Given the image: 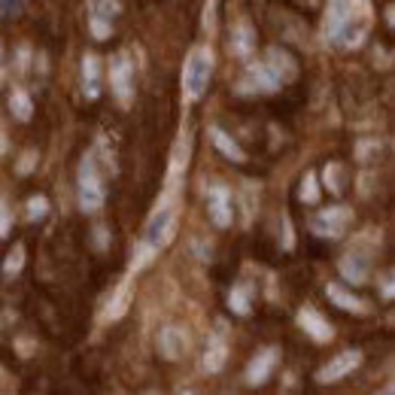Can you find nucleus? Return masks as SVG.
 Returning a JSON list of instances; mask_svg holds the SVG:
<instances>
[{
    "instance_id": "obj_1",
    "label": "nucleus",
    "mask_w": 395,
    "mask_h": 395,
    "mask_svg": "<svg viewBox=\"0 0 395 395\" xmlns=\"http://www.w3.org/2000/svg\"><path fill=\"white\" fill-rule=\"evenodd\" d=\"M210 76H213V52L207 46H198L189 55L186 70H183V92L189 100H201L210 88Z\"/></svg>"
},
{
    "instance_id": "obj_2",
    "label": "nucleus",
    "mask_w": 395,
    "mask_h": 395,
    "mask_svg": "<svg viewBox=\"0 0 395 395\" xmlns=\"http://www.w3.org/2000/svg\"><path fill=\"white\" fill-rule=\"evenodd\" d=\"M76 198H79V207H83L85 213H95L104 207V183H100V174L95 167V158L85 155L83 164H79V174H76Z\"/></svg>"
},
{
    "instance_id": "obj_3",
    "label": "nucleus",
    "mask_w": 395,
    "mask_h": 395,
    "mask_svg": "<svg viewBox=\"0 0 395 395\" xmlns=\"http://www.w3.org/2000/svg\"><path fill=\"white\" fill-rule=\"evenodd\" d=\"M353 225V210L349 207H325V210H320L313 216V222H310V228L320 234V237H329V241H337V237H344L347 234V228Z\"/></svg>"
},
{
    "instance_id": "obj_4",
    "label": "nucleus",
    "mask_w": 395,
    "mask_h": 395,
    "mask_svg": "<svg viewBox=\"0 0 395 395\" xmlns=\"http://www.w3.org/2000/svg\"><path fill=\"white\" fill-rule=\"evenodd\" d=\"M359 365H362V349H344V353L332 356L329 365H322L320 371H316V383L329 386V383H337V380L349 377Z\"/></svg>"
},
{
    "instance_id": "obj_5",
    "label": "nucleus",
    "mask_w": 395,
    "mask_h": 395,
    "mask_svg": "<svg viewBox=\"0 0 395 395\" xmlns=\"http://www.w3.org/2000/svg\"><path fill=\"white\" fill-rule=\"evenodd\" d=\"M110 83H112V95L119 100H131L134 92V64L128 52H119L116 58L110 61Z\"/></svg>"
},
{
    "instance_id": "obj_6",
    "label": "nucleus",
    "mask_w": 395,
    "mask_h": 395,
    "mask_svg": "<svg viewBox=\"0 0 395 395\" xmlns=\"http://www.w3.org/2000/svg\"><path fill=\"white\" fill-rule=\"evenodd\" d=\"M349 19H353V0H332L329 4V13H325V25L322 33L325 40H341V33L347 31Z\"/></svg>"
},
{
    "instance_id": "obj_7",
    "label": "nucleus",
    "mask_w": 395,
    "mask_h": 395,
    "mask_svg": "<svg viewBox=\"0 0 395 395\" xmlns=\"http://www.w3.org/2000/svg\"><path fill=\"white\" fill-rule=\"evenodd\" d=\"M171 234H174V210L162 207L149 219V225H146V237H143V241H146L149 250H162V246L171 241Z\"/></svg>"
},
{
    "instance_id": "obj_8",
    "label": "nucleus",
    "mask_w": 395,
    "mask_h": 395,
    "mask_svg": "<svg viewBox=\"0 0 395 395\" xmlns=\"http://www.w3.org/2000/svg\"><path fill=\"white\" fill-rule=\"evenodd\" d=\"M265 67L270 70V76H274L277 83H292V79L298 76V61H295V55H292L289 49H280V46H270V49H268Z\"/></svg>"
},
{
    "instance_id": "obj_9",
    "label": "nucleus",
    "mask_w": 395,
    "mask_h": 395,
    "mask_svg": "<svg viewBox=\"0 0 395 395\" xmlns=\"http://www.w3.org/2000/svg\"><path fill=\"white\" fill-rule=\"evenodd\" d=\"M207 216L216 228H228L231 225V195L225 186H213L207 191Z\"/></svg>"
},
{
    "instance_id": "obj_10",
    "label": "nucleus",
    "mask_w": 395,
    "mask_h": 395,
    "mask_svg": "<svg viewBox=\"0 0 395 395\" xmlns=\"http://www.w3.org/2000/svg\"><path fill=\"white\" fill-rule=\"evenodd\" d=\"M298 325L313 337L316 344H325V341H332V337H335L332 322L325 320L320 310H313V307H301L298 310Z\"/></svg>"
},
{
    "instance_id": "obj_11",
    "label": "nucleus",
    "mask_w": 395,
    "mask_h": 395,
    "mask_svg": "<svg viewBox=\"0 0 395 395\" xmlns=\"http://www.w3.org/2000/svg\"><path fill=\"white\" fill-rule=\"evenodd\" d=\"M277 347H268L262 349V353H256V359L250 365H246V383H253V386H258V383H265L270 377V371H274L277 365Z\"/></svg>"
},
{
    "instance_id": "obj_12",
    "label": "nucleus",
    "mask_w": 395,
    "mask_h": 395,
    "mask_svg": "<svg viewBox=\"0 0 395 395\" xmlns=\"http://www.w3.org/2000/svg\"><path fill=\"white\" fill-rule=\"evenodd\" d=\"M100 85H104V73H100L98 55H85L83 58V92L88 100L100 98Z\"/></svg>"
},
{
    "instance_id": "obj_13",
    "label": "nucleus",
    "mask_w": 395,
    "mask_h": 395,
    "mask_svg": "<svg viewBox=\"0 0 395 395\" xmlns=\"http://www.w3.org/2000/svg\"><path fill=\"white\" fill-rule=\"evenodd\" d=\"M325 295L332 298L335 307H341V310H347V313H368L365 301L359 298V295H353V292H347L341 283H329V286H325Z\"/></svg>"
},
{
    "instance_id": "obj_14",
    "label": "nucleus",
    "mask_w": 395,
    "mask_h": 395,
    "mask_svg": "<svg viewBox=\"0 0 395 395\" xmlns=\"http://www.w3.org/2000/svg\"><path fill=\"white\" fill-rule=\"evenodd\" d=\"M210 140H213V146H216V149H219L225 158H228V162H234V164H243V162H246V152L241 149V143H237L231 134H225L222 128L213 125V128H210Z\"/></svg>"
},
{
    "instance_id": "obj_15",
    "label": "nucleus",
    "mask_w": 395,
    "mask_h": 395,
    "mask_svg": "<svg viewBox=\"0 0 395 395\" xmlns=\"http://www.w3.org/2000/svg\"><path fill=\"white\" fill-rule=\"evenodd\" d=\"M337 268H341V277L347 280V283H356V286H362L368 280V274H371L368 258H362V256H344Z\"/></svg>"
},
{
    "instance_id": "obj_16",
    "label": "nucleus",
    "mask_w": 395,
    "mask_h": 395,
    "mask_svg": "<svg viewBox=\"0 0 395 395\" xmlns=\"http://www.w3.org/2000/svg\"><path fill=\"white\" fill-rule=\"evenodd\" d=\"M225 356H228V347H225V337H222V322H219V332L210 337L207 344V356H204V368L210 371V374H216V371H222L225 365Z\"/></svg>"
},
{
    "instance_id": "obj_17",
    "label": "nucleus",
    "mask_w": 395,
    "mask_h": 395,
    "mask_svg": "<svg viewBox=\"0 0 395 395\" xmlns=\"http://www.w3.org/2000/svg\"><path fill=\"white\" fill-rule=\"evenodd\" d=\"M158 347H162V356L174 362V359L183 356V349H186V337H183V332H179V329H164L162 337H158Z\"/></svg>"
},
{
    "instance_id": "obj_18",
    "label": "nucleus",
    "mask_w": 395,
    "mask_h": 395,
    "mask_svg": "<svg viewBox=\"0 0 395 395\" xmlns=\"http://www.w3.org/2000/svg\"><path fill=\"white\" fill-rule=\"evenodd\" d=\"M9 110H13V116L19 119V122H31V116H33V100L25 95V92H16L9 95Z\"/></svg>"
},
{
    "instance_id": "obj_19",
    "label": "nucleus",
    "mask_w": 395,
    "mask_h": 395,
    "mask_svg": "<svg viewBox=\"0 0 395 395\" xmlns=\"http://www.w3.org/2000/svg\"><path fill=\"white\" fill-rule=\"evenodd\" d=\"M231 52L241 55V58H246V55L253 52V31L246 28V25L234 28V33H231Z\"/></svg>"
},
{
    "instance_id": "obj_20",
    "label": "nucleus",
    "mask_w": 395,
    "mask_h": 395,
    "mask_svg": "<svg viewBox=\"0 0 395 395\" xmlns=\"http://www.w3.org/2000/svg\"><path fill=\"white\" fill-rule=\"evenodd\" d=\"M228 307L237 313V316H246L253 310V301H250V289L246 286H234L231 295H228Z\"/></svg>"
},
{
    "instance_id": "obj_21",
    "label": "nucleus",
    "mask_w": 395,
    "mask_h": 395,
    "mask_svg": "<svg viewBox=\"0 0 395 395\" xmlns=\"http://www.w3.org/2000/svg\"><path fill=\"white\" fill-rule=\"evenodd\" d=\"M325 189L335 191V195H341V191H344V167L337 162H332L329 167H325Z\"/></svg>"
},
{
    "instance_id": "obj_22",
    "label": "nucleus",
    "mask_w": 395,
    "mask_h": 395,
    "mask_svg": "<svg viewBox=\"0 0 395 395\" xmlns=\"http://www.w3.org/2000/svg\"><path fill=\"white\" fill-rule=\"evenodd\" d=\"M119 13H122V4H119V0H98L92 16H95V19H104V21H110V25H112Z\"/></svg>"
},
{
    "instance_id": "obj_23",
    "label": "nucleus",
    "mask_w": 395,
    "mask_h": 395,
    "mask_svg": "<svg viewBox=\"0 0 395 395\" xmlns=\"http://www.w3.org/2000/svg\"><path fill=\"white\" fill-rule=\"evenodd\" d=\"M298 198L304 204H316V198H320V189H316V174H304L301 177V189H298Z\"/></svg>"
},
{
    "instance_id": "obj_24",
    "label": "nucleus",
    "mask_w": 395,
    "mask_h": 395,
    "mask_svg": "<svg viewBox=\"0 0 395 395\" xmlns=\"http://www.w3.org/2000/svg\"><path fill=\"white\" fill-rule=\"evenodd\" d=\"M46 213H49V201L43 198V195H33V198L28 201V219H31V222L46 219Z\"/></svg>"
},
{
    "instance_id": "obj_25",
    "label": "nucleus",
    "mask_w": 395,
    "mask_h": 395,
    "mask_svg": "<svg viewBox=\"0 0 395 395\" xmlns=\"http://www.w3.org/2000/svg\"><path fill=\"white\" fill-rule=\"evenodd\" d=\"M88 28H92V33H95V40H107L110 33H112V25L110 21H104V19H88Z\"/></svg>"
},
{
    "instance_id": "obj_26",
    "label": "nucleus",
    "mask_w": 395,
    "mask_h": 395,
    "mask_svg": "<svg viewBox=\"0 0 395 395\" xmlns=\"http://www.w3.org/2000/svg\"><path fill=\"white\" fill-rule=\"evenodd\" d=\"M21 9H25V0H0V16L4 19L21 16Z\"/></svg>"
},
{
    "instance_id": "obj_27",
    "label": "nucleus",
    "mask_w": 395,
    "mask_h": 395,
    "mask_svg": "<svg viewBox=\"0 0 395 395\" xmlns=\"http://www.w3.org/2000/svg\"><path fill=\"white\" fill-rule=\"evenodd\" d=\"M21 262H25V246H16V250L6 256L4 274H13V270H19V268H21Z\"/></svg>"
},
{
    "instance_id": "obj_28",
    "label": "nucleus",
    "mask_w": 395,
    "mask_h": 395,
    "mask_svg": "<svg viewBox=\"0 0 395 395\" xmlns=\"http://www.w3.org/2000/svg\"><path fill=\"white\" fill-rule=\"evenodd\" d=\"M6 234H9V213L0 204V237H6Z\"/></svg>"
},
{
    "instance_id": "obj_29",
    "label": "nucleus",
    "mask_w": 395,
    "mask_h": 395,
    "mask_svg": "<svg viewBox=\"0 0 395 395\" xmlns=\"http://www.w3.org/2000/svg\"><path fill=\"white\" fill-rule=\"evenodd\" d=\"M383 298H386V301H392V274H386V277H383Z\"/></svg>"
}]
</instances>
